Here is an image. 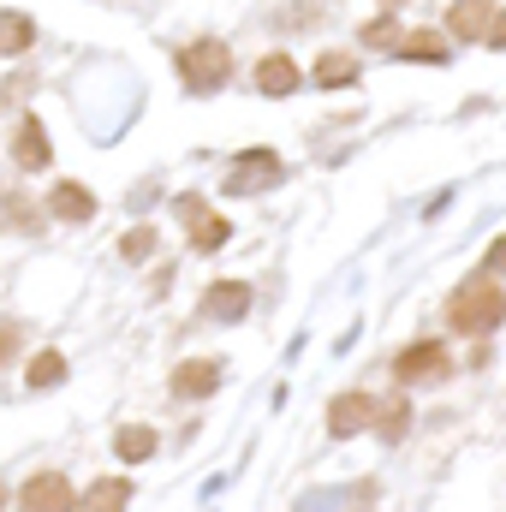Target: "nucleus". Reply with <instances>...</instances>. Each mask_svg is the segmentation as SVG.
<instances>
[{
    "instance_id": "obj_1",
    "label": "nucleus",
    "mask_w": 506,
    "mask_h": 512,
    "mask_svg": "<svg viewBox=\"0 0 506 512\" xmlns=\"http://www.w3.org/2000/svg\"><path fill=\"white\" fill-rule=\"evenodd\" d=\"M506 322V286L495 274H471L465 286H453L447 298V328L453 334H495Z\"/></svg>"
},
{
    "instance_id": "obj_2",
    "label": "nucleus",
    "mask_w": 506,
    "mask_h": 512,
    "mask_svg": "<svg viewBox=\"0 0 506 512\" xmlns=\"http://www.w3.org/2000/svg\"><path fill=\"white\" fill-rule=\"evenodd\" d=\"M173 66H179V84H185L191 96H209V90H221V84L233 78V48H227L221 36H197L191 48L173 54Z\"/></svg>"
},
{
    "instance_id": "obj_3",
    "label": "nucleus",
    "mask_w": 506,
    "mask_h": 512,
    "mask_svg": "<svg viewBox=\"0 0 506 512\" xmlns=\"http://www.w3.org/2000/svg\"><path fill=\"white\" fill-rule=\"evenodd\" d=\"M447 346L441 340H417V346H405L399 358H393V376L399 387H429V382H447Z\"/></svg>"
},
{
    "instance_id": "obj_4",
    "label": "nucleus",
    "mask_w": 506,
    "mask_h": 512,
    "mask_svg": "<svg viewBox=\"0 0 506 512\" xmlns=\"http://www.w3.org/2000/svg\"><path fill=\"white\" fill-rule=\"evenodd\" d=\"M18 512H78V495H72V483H66L60 471H42V477L24 483Z\"/></svg>"
},
{
    "instance_id": "obj_5",
    "label": "nucleus",
    "mask_w": 506,
    "mask_h": 512,
    "mask_svg": "<svg viewBox=\"0 0 506 512\" xmlns=\"http://www.w3.org/2000/svg\"><path fill=\"white\" fill-rule=\"evenodd\" d=\"M280 155L274 149H245L239 155V167H233V179H227V191L233 197H251V191H262V185H280Z\"/></svg>"
},
{
    "instance_id": "obj_6",
    "label": "nucleus",
    "mask_w": 506,
    "mask_h": 512,
    "mask_svg": "<svg viewBox=\"0 0 506 512\" xmlns=\"http://www.w3.org/2000/svg\"><path fill=\"white\" fill-rule=\"evenodd\" d=\"M179 209H185V221H191V251H203V256H209V251H221V245L233 239L227 215H215V209H209L203 197H185Z\"/></svg>"
},
{
    "instance_id": "obj_7",
    "label": "nucleus",
    "mask_w": 506,
    "mask_h": 512,
    "mask_svg": "<svg viewBox=\"0 0 506 512\" xmlns=\"http://www.w3.org/2000/svg\"><path fill=\"white\" fill-rule=\"evenodd\" d=\"M495 0H453L447 6V36H459V42H477V36H489V24H495Z\"/></svg>"
},
{
    "instance_id": "obj_8",
    "label": "nucleus",
    "mask_w": 506,
    "mask_h": 512,
    "mask_svg": "<svg viewBox=\"0 0 506 512\" xmlns=\"http://www.w3.org/2000/svg\"><path fill=\"white\" fill-rule=\"evenodd\" d=\"M370 417H376V405H370V393H340L334 405H328V435H364L370 429Z\"/></svg>"
},
{
    "instance_id": "obj_9",
    "label": "nucleus",
    "mask_w": 506,
    "mask_h": 512,
    "mask_svg": "<svg viewBox=\"0 0 506 512\" xmlns=\"http://www.w3.org/2000/svg\"><path fill=\"white\" fill-rule=\"evenodd\" d=\"M215 387H221V364L215 358H185L173 370V393H185V399H209Z\"/></svg>"
},
{
    "instance_id": "obj_10",
    "label": "nucleus",
    "mask_w": 506,
    "mask_h": 512,
    "mask_svg": "<svg viewBox=\"0 0 506 512\" xmlns=\"http://www.w3.org/2000/svg\"><path fill=\"white\" fill-rule=\"evenodd\" d=\"M12 161H18L24 173H36V167H48V161H54L48 131L36 126V120H18V131H12Z\"/></svg>"
},
{
    "instance_id": "obj_11",
    "label": "nucleus",
    "mask_w": 506,
    "mask_h": 512,
    "mask_svg": "<svg viewBox=\"0 0 506 512\" xmlns=\"http://www.w3.org/2000/svg\"><path fill=\"white\" fill-rule=\"evenodd\" d=\"M48 209H54L60 221H72V227H78V221H90V215H96V197H90V185H78V179H60V185L48 191Z\"/></svg>"
},
{
    "instance_id": "obj_12",
    "label": "nucleus",
    "mask_w": 506,
    "mask_h": 512,
    "mask_svg": "<svg viewBox=\"0 0 506 512\" xmlns=\"http://www.w3.org/2000/svg\"><path fill=\"white\" fill-rule=\"evenodd\" d=\"M203 310H209L215 322H239V316L251 310V286H245V280H215L209 298H203Z\"/></svg>"
},
{
    "instance_id": "obj_13",
    "label": "nucleus",
    "mask_w": 506,
    "mask_h": 512,
    "mask_svg": "<svg viewBox=\"0 0 506 512\" xmlns=\"http://www.w3.org/2000/svg\"><path fill=\"white\" fill-rule=\"evenodd\" d=\"M399 60H417V66H447L453 54H447V36H441V30H405Z\"/></svg>"
},
{
    "instance_id": "obj_14",
    "label": "nucleus",
    "mask_w": 506,
    "mask_h": 512,
    "mask_svg": "<svg viewBox=\"0 0 506 512\" xmlns=\"http://www.w3.org/2000/svg\"><path fill=\"white\" fill-rule=\"evenodd\" d=\"M256 90H262V96H292V90H298V66H292V54H262V66H256Z\"/></svg>"
},
{
    "instance_id": "obj_15",
    "label": "nucleus",
    "mask_w": 506,
    "mask_h": 512,
    "mask_svg": "<svg viewBox=\"0 0 506 512\" xmlns=\"http://www.w3.org/2000/svg\"><path fill=\"white\" fill-rule=\"evenodd\" d=\"M316 84H322V90H346V84H358V54L328 48V54L316 60Z\"/></svg>"
},
{
    "instance_id": "obj_16",
    "label": "nucleus",
    "mask_w": 506,
    "mask_h": 512,
    "mask_svg": "<svg viewBox=\"0 0 506 512\" xmlns=\"http://www.w3.org/2000/svg\"><path fill=\"white\" fill-rule=\"evenodd\" d=\"M126 507H131V483H120V477L90 483V495L78 501V512H126Z\"/></svg>"
},
{
    "instance_id": "obj_17",
    "label": "nucleus",
    "mask_w": 506,
    "mask_h": 512,
    "mask_svg": "<svg viewBox=\"0 0 506 512\" xmlns=\"http://www.w3.org/2000/svg\"><path fill=\"white\" fill-rule=\"evenodd\" d=\"M24 382L36 387V393L60 387V382H66V358H60V352H36V358H30V370H24Z\"/></svg>"
},
{
    "instance_id": "obj_18",
    "label": "nucleus",
    "mask_w": 506,
    "mask_h": 512,
    "mask_svg": "<svg viewBox=\"0 0 506 512\" xmlns=\"http://www.w3.org/2000/svg\"><path fill=\"white\" fill-rule=\"evenodd\" d=\"M36 42V24L24 12H0V54H24Z\"/></svg>"
},
{
    "instance_id": "obj_19",
    "label": "nucleus",
    "mask_w": 506,
    "mask_h": 512,
    "mask_svg": "<svg viewBox=\"0 0 506 512\" xmlns=\"http://www.w3.org/2000/svg\"><path fill=\"white\" fill-rule=\"evenodd\" d=\"M114 453L131 459V465H143V459L155 453V429H120V435H114Z\"/></svg>"
},
{
    "instance_id": "obj_20",
    "label": "nucleus",
    "mask_w": 506,
    "mask_h": 512,
    "mask_svg": "<svg viewBox=\"0 0 506 512\" xmlns=\"http://www.w3.org/2000/svg\"><path fill=\"white\" fill-rule=\"evenodd\" d=\"M0 221L18 227V233H36V227H42V215L24 209V191H6V197H0Z\"/></svg>"
},
{
    "instance_id": "obj_21",
    "label": "nucleus",
    "mask_w": 506,
    "mask_h": 512,
    "mask_svg": "<svg viewBox=\"0 0 506 512\" xmlns=\"http://www.w3.org/2000/svg\"><path fill=\"white\" fill-rule=\"evenodd\" d=\"M399 42H405V30L393 24V12H381V18L364 24V48H399Z\"/></svg>"
},
{
    "instance_id": "obj_22",
    "label": "nucleus",
    "mask_w": 506,
    "mask_h": 512,
    "mask_svg": "<svg viewBox=\"0 0 506 512\" xmlns=\"http://www.w3.org/2000/svg\"><path fill=\"white\" fill-rule=\"evenodd\" d=\"M405 417H411V405H405V393H393V399L381 405V441H399V435H405Z\"/></svg>"
},
{
    "instance_id": "obj_23",
    "label": "nucleus",
    "mask_w": 506,
    "mask_h": 512,
    "mask_svg": "<svg viewBox=\"0 0 506 512\" xmlns=\"http://www.w3.org/2000/svg\"><path fill=\"white\" fill-rule=\"evenodd\" d=\"M149 251H155V233H149V227H137V233L120 239V256H126V262H149Z\"/></svg>"
},
{
    "instance_id": "obj_24",
    "label": "nucleus",
    "mask_w": 506,
    "mask_h": 512,
    "mask_svg": "<svg viewBox=\"0 0 506 512\" xmlns=\"http://www.w3.org/2000/svg\"><path fill=\"white\" fill-rule=\"evenodd\" d=\"M12 352H18V328H12V322H0V364H6Z\"/></svg>"
},
{
    "instance_id": "obj_25",
    "label": "nucleus",
    "mask_w": 506,
    "mask_h": 512,
    "mask_svg": "<svg viewBox=\"0 0 506 512\" xmlns=\"http://www.w3.org/2000/svg\"><path fill=\"white\" fill-rule=\"evenodd\" d=\"M483 42H489V48H506V6L495 12V24H489V36H483Z\"/></svg>"
},
{
    "instance_id": "obj_26",
    "label": "nucleus",
    "mask_w": 506,
    "mask_h": 512,
    "mask_svg": "<svg viewBox=\"0 0 506 512\" xmlns=\"http://www.w3.org/2000/svg\"><path fill=\"white\" fill-rule=\"evenodd\" d=\"M489 274H506V239H495V251H489Z\"/></svg>"
},
{
    "instance_id": "obj_27",
    "label": "nucleus",
    "mask_w": 506,
    "mask_h": 512,
    "mask_svg": "<svg viewBox=\"0 0 506 512\" xmlns=\"http://www.w3.org/2000/svg\"><path fill=\"white\" fill-rule=\"evenodd\" d=\"M0 507H6V489H0Z\"/></svg>"
},
{
    "instance_id": "obj_28",
    "label": "nucleus",
    "mask_w": 506,
    "mask_h": 512,
    "mask_svg": "<svg viewBox=\"0 0 506 512\" xmlns=\"http://www.w3.org/2000/svg\"><path fill=\"white\" fill-rule=\"evenodd\" d=\"M387 6H399V0H387Z\"/></svg>"
}]
</instances>
